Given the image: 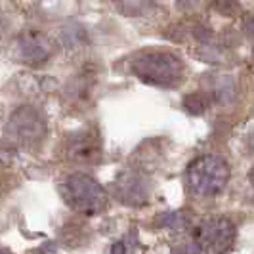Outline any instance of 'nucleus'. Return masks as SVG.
Instances as JSON below:
<instances>
[{"mask_svg":"<svg viewBox=\"0 0 254 254\" xmlns=\"http://www.w3.org/2000/svg\"><path fill=\"white\" fill-rule=\"evenodd\" d=\"M229 165L218 155H203L195 159L186 172L188 190L195 197H214L226 188Z\"/></svg>","mask_w":254,"mask_h":254,"instance_id":"1","label":"nucleus"},{"mask_svg":"<svg viewBox=\"0 0 254 254\" xmlns=\"http://www.w3.org/2000/svg\"><path fill=\"white\" fill-rule=\"evenodd\" d=\"M62 193L65 203L80 214L96 216L107 208V193L102 188V184L88 174L75 172L67 176L62 186Z\"/></svg>","mask_w":254,"mask_h":254,"instance_id":"2","label":"nucleus"},{"mask_svg":"<svg viewBox=\"0 0 254 254\" xmlns=\"http://www.w3.org/2000/svg\"><path fill=\"white\" fill-rule=\"evenodd\" d=\"M134 75L153 86H174L184 78V64L172 52H147L132 65Z\"/></svg>","mask_w":254,"mask_h":254,"instance_id":"3","label":"nucleus"},{"mask_svg":"<svg viewBox=\"0 0 254 254\" xmlns=\"http://www.w3.org/2000/svg\"><path fill=\"white\" fill-rule=\"evenodd\" d=\"M4 136L17 147H35L46 136V119L37 107L21 105L10 115Z\"/></svg>","mask_w":254,"mask_h":254,"instance_id":"4","label":"nucleus"},{"mask_svg":"<svg viewBox=\"0 0 254 254\" xmlns=\"http://www.w3.org/2000/svg\"><path fill=\"white\" fill-rule=\"evenodd\" d=\"M235 226L224 216L206 218L195 231L197 247L204 254H228L235 243Z\"/></svg>","mask_w":254,"mask_h":254,"instance_id":"5","label":"nucleus"},{"mask_svg":"<svg viewBox=\"0 0 254 254\" xmlns=\"http://www.w3.org/2000/svg\"><path fill=\"white\" fill-rule=\"evenodd\" d=\"M56 50L54 40L46 33L37 29H27L17 37V52L21 62L29 65H42L52 58Z\"/></svg>","mask_w":254,"mask_h":254,"instance_id":"6","label":"nucleus"},{"mask_svg":"<svg viewBox=\"0 0 254 254\" xmlns=\"http://www.w3.org/2000/svg\"><path fill=\"white\" fill-rule=\"evenodd\" d=\"M113 195L123 204L143 206L149 201V186L141 174L128 170L113 182Z\"/></svg>","mask_w":254,"mask_h":254,"instance_id":"7","label":"nucleus"},{"mask_svg":"<svg viewBox=\"0 0 254 254\" xmlns=\"http://www.w3.org/2000/svg\"><path fill=\"white\" fill-rule=\"evenodd\" d=\"M65 155L71 161H76V163H94L102 155L100 140L90 130L75 132L65 141Z\"/></svg>","mask_w":254,"mask_h":254,"instance_id":"8","label":"nucleus"},{"mask_svg":"<svg viewBox=\"0 0 254 254\" xmlns=\"http://www.w3.org/2000/svg\"><path fill=\"white\" fill-rule=\"evenodd\" d=\"M212 103V98L206 92H193L184 98V107L191 115H203Z\"/></svg>","mask_w":254,"mask_h":254,"instance_id":"9","label":"nucleus"},{"mask_svg":"<svg viewBox=\"0 0 254 254\" xmlns=\"http://www.w3.org/2000/svg\"><path fill=\"white\" fill-rule=\"evenodd\" d=\"M212 8L222 15L233 17L237 13H241V4L237 0H212Z\"/></svg>","mask_w":254,"mask_h":254,"instance_id":"10","label":"nucleus"},{"mask_svg":"<svg viewBox=\"0 0 254 254\" xmlns=\"http://www.w3.org/2000/svg\"><path fill=\"white\" fill-rule=\"evenodd\" d=\"M130 251H128V245L125 241H119L115 243L113 251H111V254H128Z\"/></svg>","mask_w":254,"mask_h":254,"instance_id":"11","label":"nucleus"},{"mask_svg":"<svg viewBox=\"0 0 254 254\" xmlns=\"http://www.w3.org/2000/svg\"><path fill=\"white\" fill-rule=\"evenodd\" d=\"M249 145H251V151L254 153V134L251 136V141H249Z\"/></svg>","mask_w":254,"mask_h":254,"instance_id":"12","label":"nucleus"},{"mask_svg":"<svg viewBox=\"0 0 254 254\" xmlns=\"http://www.w3.org/2000/svg\"><path fill=\"white\" fill-rule=\"evenodd\" d=\"M249 178H251V184H253V188H254V168L251 170V174H249Z\"/></svg>","mask_w":254,"mask_h":254,"instance_id":"13","label":"nucleus"}]
</instances>
